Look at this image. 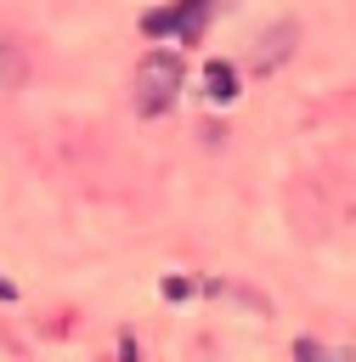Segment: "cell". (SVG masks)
<instances>
[{"mask_svg": "<svg viewBox=\"0 0 356 362\" xmlns=\"http://www.w3.org/2000/svg\"><path fill=\"white\" fill-rule=\"evenodd\" d=\"M181 79H186L181 51H147V57L136 62V113H141V119L170 113L175 96H181Z\"/></svg>", "mask_w": 356, "mask_h": 362, "instance_id": "1", "label": "cell"}, {"mask_svg": "<svg viewBox=\"0 0 356 362\" xmlns=\"http://www.w3.org/2000/svg\"><path fill=\"white\" fill-rule=\"evenodd\" d=\"M203 11H209V0H175L170 11H153L141 28H147V34H170V28H175L181 40H192V34L203 28Z\"/></svg>", "mask_w": 356, "mask_h": 362, "instance_id": "2", "label": "cell"}, {"mask_svg": "<svg viewBox=\"0 0 356 362\" xmlns=\"http://www.w3.org/2000/svg\"><path fill=\"white\" fill-rule=\"evenodd\" d=\"M288 45H294V23H283V28H271V34L260 40V57H254V68H277V62L288 57Z\"/></svg>", "mask_w": 356, "mask_h": 362, "instance_id": "3", "label": "cell"}, {"mask_svg": "<svg viewBox=\"0 0 356 362\" xmlns=\"http://www.w3.org/2000/svg\"><path fill=\"white\" fill-rule=\"evenodd\" d=\"M203 90H209L215 102H232V96H237V68H232V62H209V68H203Z\"/></svg>", "mask_w": 356, "mask_h": 362, "instance_id": "4", "label": "cell"}, {"mask_svg": "<svg viewBox=\"0 0 356 362\" xmlns=\"http://www.w3.org/2000/svg\"><path fill=\"white\" fill-rule=\"evenodd\" d=\"M294 356H299V362H333V356H328L316 339H299V345H294Z\"/></svg>", "mask_w": 356, "mask_h": 362, "instance_id": "5", "label": "cell"}, {"mask_svg": "<svg viewBox=\"0 0 356 362\" xmlns=\"http://www.w3.org/2000/svg\"><path fill=\"white\" fill-rule=\"evenodd\" d=\"M0 300H17V283L11 277H0Z\"/></svg>", "mask_w": 356, "mask_h": 362, "instance_id": "6", "label": "cell"}]
</instances>
